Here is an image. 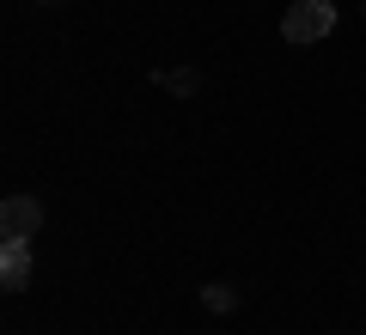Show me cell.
Listing matches in <instances>:
<instances>
[{
	"label": "cell",
	"mask_w": 366,
	"mask_h": 335,
	"mask_svg": "<svg viewBox=\"0 0 366 335\" xmlns=\"http://www.w3.org/2000/svg\"><path fill=\"white\" fill-rule=\"evenodd\" d=\"M330 31H336V6H330V0H293L287 19H281V37L287 43H317V37H330Z\"/></svg>",
	"instance_id": "6da1fadb"
},
{
	"label": "cell",
	"mask_w": 366,
	"mask_h": 335,
	"mask_svg": "<svg viewBox=\"0 0 366 335\" xmlns=\"http://www.w3.org/2000/svg\"><path fill=\"white\" fill-rule=\"evenodd\" d=\"M37 226H43V207H37V195H6V207H0V232L6 238H37Z\"/></svg>",
	"instance_id": "7a4b0ae2"
},
{
	"label": "cell",
	"mask_w": 366,
	"mask_h": 335,
	"mask_svg": "<svg viewBox=\"0 0 366 335\" xmlns=\"http://www.w3.org/2000/svg\"><path fill=\"white\" fill-rule=\"evenodd\" d=\"M25 281H31V244L25 238H6V250H0V286L25 293Z\"/></svg>",
	"instance_id": "3957f363"
},
{
	"label": "cell",
	"mask_w": 366,
	"mask_h": 335,
	"mask_svg": "<svg viewBox=\"0 0 366 335\" xmlns=\"http://www.w3.org/2000/svg\"><path fill=\"white\" fill-rule=\"evenodd\" d=\"M202 305H208V311H232V305H238V293H232L226 281H214L208 293H202Z\"/></svg>",
	"instance_id": "277c9868"
}]
</instances>
